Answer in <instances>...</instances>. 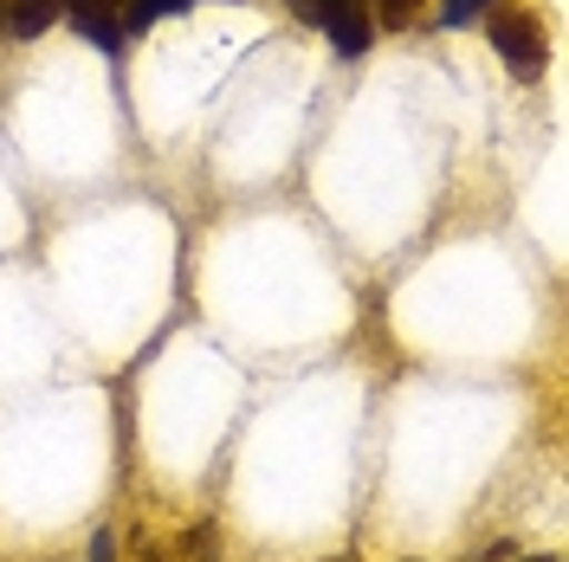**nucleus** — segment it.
<instances>
[{
	"instance_id": "5",
	"label": "nucleus",
	"mask_w": 569,
	"mask_h": 562,
	"mask_svg": "<svg viewBox=\"0 0 569 562\" xmlns=\"http://www.w3.org/2000/svg\"><path fill=\"white\" fill-rule=\"evenodd\" d=\"M181 556H188V562H220V530L194 524L188 536H181Z\"/></svg>"
},
{
	"instance_id": "6",
	"label": "nucleus",
	"mask_w": 569,
	"mask_h": 562,
	"mask_svg": "<svg viewBox=\"0 0 569 562\" xmlns=\"http://www.w3.org/2000/svg\"><path fill=\"white\" fill-rule=\"evenodd\" d=\"M486 13H492V0H440V27H472Z\"/></svg>"
},
{
	"instance_id": "3",
	"label": "nucleus",
	"mask_w": 569,
	"mask_h": 562,
	"mask_svg": "<svg viewBox=\"0 0 569 562\" xmlns=\"http://www.w3.org/2000/svg\"><path fill=\"white\" fill-rule=\"evenodd\" d=\"M318 33H330L337 59H362L369 52V0H330Z\"/></svg>"
},
{
	"instance_id": "9",
	"label": "nucleus",
	"mask_w": 569,
	"mask_h": 562,
	"mask_svg": "<svg viewBox=\"0 0 569 562\" xmlns=\"http://www.w3.org/2000/svg\"><path fill=\"white\" fill-rule=\"evenodd\" d=\"M142 562H169V556H162V550H142Z\"/></svg>"
},
{
	"instance_id": "7",
	"label": "nucleus",
	"mask_w": 569,
	"mask_h": 562,
	"mask_svg": "<svg viewBox=\"0 0 569 562\" xmlns=\"http://www.w3.org/2000/svg\"><path fill=\"white\" fill-rule=\"evenodd\" d=\"M415 13H421V0H382V27H415Z\"/></svg>"
},
{
	"instance_id": "1",
	"label": "nucleus",
	"mask_w": 569,
	"mask_h": 562,
	"mask_svg": "<svg viewBox=\"0 0 569 562\" xmlns=\"http://www.w3.org/2000/svg\"><path fill=\"white\" fill-rule=\"evenodd\" d=\"M492 52L511 66V78H537L543 71V27L531 13H492Z\"/></svg>"
},
{
	"instance_id": "2",
	"label": "nucleus",
	"mask_w": 569,
	"mask_h": 562,
	"mask_svg": "<svg viewBox=\"0 0 569 562\" xmlns=\"http://www.w3.org/2000/svg\"><path fill=\"white\" fill-rule=\"evenodd\" d=\"M59 13H66L91 46H104V52L123 46V0H59Z\"/></svg>"
},
{
	"instance_id": "10",
	"label": "nucleus",
	"mask_w": 569,
	"mask_h": 562,
	"mask_svg": "<svg viewBox=\"0 0 569 562\" xmlns=\"http://www.w3.org/2000/svg\"><path fill=\"white\" fill-rule=\"evenodd\" d=\"M525 562H563V556H525Z\"/></svg>"
},
{
	"instance_id": "4",
	"label": "nucleus",
	"mask_w": 569,
	"mask_h": 562,
	"mask_svg": "<svg viewBox=\"0 0 569 562\" xmlns=\"http://www.w3.org/2000/svg\"><path fill=\"white\" fill-rule=\"evenodd\" d=\"M0 20H7V33L13 39H39L52 20H59V0H7Z\"/></svg>"
},
{
	"instance_id": "8",
	"label": "nucleus",
	"mask_w": 569,
	"mask_h": 562,
	"mask_svg": "<svg viewBox=\"0 0 569 562\" xmlns=\"http://www.w3.org/2000/svg\"><path fill=\"white\" fill-rule=\"evenodd\" d=\"M284 7H291L305 27H323V13H330V0H284Z\"/></svg>"
}]
</instances>
